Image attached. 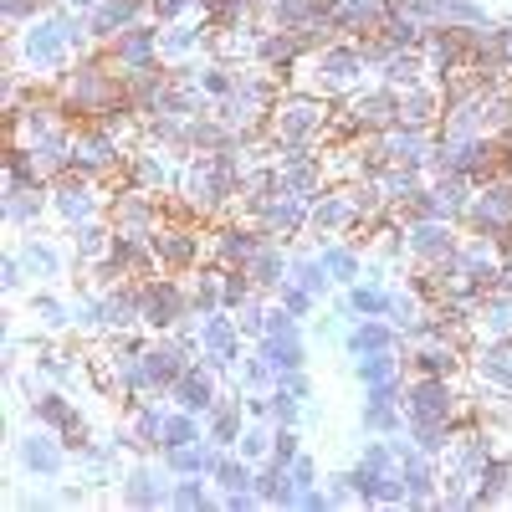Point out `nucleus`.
Here are the masks:
<instances>
[{"label":"nucleus","instance_id":"9","mask_svg":"<svg viewBox=\"0 0 512 512\" xmlns=\"http://www.w3.org/2000/svg\"><path fill=\"white\" fill-rule=\"evenodd\" d=\"M190 318V282L175 272H154L144 277V328L149 333H169Z\"/></svg>","mask_w":512,"mask_h":512},{"label":"nucleus","instance_id":"35","mask_svg":"<svg viewBox=\"0 0 512 512\" xmlns=\"http://www.w3.org/2000/svg\"><path fill=\"white\" fill-rule=\"evenodd\" d=\"M256 497H262V507H297V482L287 477L282 461H262L256 466Z\"/></svg>","mask_w":512,"mask_h":512},{"label":"nucleus","instance_id":"46","mask_svg":"<svg viewBox=\"0 0 512 512\" xmlns=\"http://www.w3.org/2000/svg\"><path fill=\"white\" fill-rule=\"evenodd\" d=\"M267 308H272L267 292H251L246 303L236 308V323H241V333L251 338V344H262V333H267Z\"/></svg>","mask_w":512,"mask_h":512},{"label":"nucleus","instance_id":"32","mask_svg":"<svg viewBox=\"0 0 512 512\" xmlns=\"http://www.w3.org/2000/svg\"><path fill=\"white\" fill-rule=\"evenodd\" d=\"M277 379H282V374L272 369V359L251 344V349L241 354V364L231 369V390H241V395H272Z\"/></svg>","mask_w":512,"mask_h":512},{"label":"nucleus","instance_id":"2","mask_svg":"<svg viewBox=\"0 0 512 512\" xmlns=\"http://www.w3.org/2000/svg\"><path fill=\"white\" fill-rule=\"evenodd\" d=\"M241 169L231 154H200L190 169H185V180H180V195H185V210L190 216H221V210L231 205V195H241Z\"/></svg>","mask_w":512,"mask_h":512},{"label":"nucleus","instance_id":"45","mask_svg":"<svg viewBox=\"0 0 512 512\" xmlns=\"http://www.w3.org/2000/svg\"><path fill=\"white\" fill-rule=\"evenodd\" d=\"M36 282H31V272H26V262L16 256V246L0 256V297H6V303H16L21 292H31Z\"/></svg>","mask_w":512,"mask_h":512},{"label":"nucleus","instance_id":"39","mask_svg":"<svg viewBox=\"0 0 512 512\" xmlns=\"http://www.w3.org/2000/svg\"><path fill=\"white\" fill-rule=\"evenodd\" d=\"M169 507L175 512H210L221 507V492L210 477H175V487H169Z\"/></svg>","mask_w":512,"mask_h":512},{"label":"nucleus","instance_id":"30","mask_svg":"<svg viewBox=\"0 0 512 512\" xmlns=\"http://www.w3.org/2000/svg\"><path fill=\"white\" fill-rule=\"evenodd\" d=\"M287 277H292L297 287H308L313 297H323V303H328V297L338 292V287H333V277H328V267H323V256H318V246H303V241L292 246V262H287Z\"/></svg>","mask_w":512,"mask_h":512},{"label":"nucleus","instance_id":"17","mask_svg":"<svg viewBox=\"0 0 512 512\" xmlns=\"http://www.w3.org/2000/svg\"><path fill=\"white\" fill-rule=\"evenodd\" d=\"M262 226L256 221H231V226H216L205 236V262L210 267H246L251 262V251L262 246Z\"/></svg>","mask_w":512,"mask_h":512},{"label":"nucleus","instance_id":"19","mask_svg":"<svg viewBox=\"0 0 512 512\" xmlns=\"http://www.w3.org/2000/svg\"><path fill=\"white\" fill-rule=\"evenodd\" d=\"M221 384H226V374H216V369H210L205 359H190V369H185L175 384H169V400H175L180 410H195V415H205L210 405H216V400L226 395Z\"/></svg>","mask_w":512,"mask_h":512},{"label":"nucleus","instance_id":"21","mask_svg":"<svg viewBox=\"0 0 512 512\" xmlns=\"http://www.w3.org/2000/svg\"><path fill=\"white\" fill-rule=\"evenodd\" d=\"M26 323L36 338H62L72 333V297H57L52 287H31L26 297Z\"/></svg>","mask_w":512,"mask_h":512},{"label":"nucleus","instance_id":"24","mask_svg":"<svg viewBox=\"0 0 512 512\" xmlns=\"http://www.w3.org/2000/svg\"><path fill=\"white\" fill-rule=\"evenodd\" d=\"M287 262H292V246L277 241V236H262V246L251 251V262H246V277L256 282V292H277L287 282Z\"/></svg>","mask_w":512,"mask_h":512},{"label":"nucleus","instance_id":"5","mask_svg":"<svg viewBox=\"0 0 512 512\" xmlns=\"http://www.w3.org/2000/svg\"><path fill=\"white\" fill-rule=\"evenodd\" d=\"M400 226H405V267H420V272L446 267L466 236L461 221H400Z\"/></svg>","mask_w":512,"mask_h":512},{"label":"nucleus","instance_id":"15","mask_svg":"<svg viewBox=\"0 0 512 512\" xmlns=\"http://www.w3.org/2000/svg\"><path fill=\"white\" fill-rule=\"evenodd\" d=\"M154 256H159V272H175V277H190L205 267V236H195L190 226H159L154 236Z\"/></svg>","mask_w":512,"mask_h":512},{"label":"nucleus","instance_id":"10","mask_svg":"<svg viewBox=\"0 0 512 512\" xmlns=\"http://www.w3.org/2000/svg\"><path fill=\"white\" fill-rule=\"evenodd\" d=\"M461 226L472 236H497L512 246V180H482L472 205H466Z\"/></svg>","mask_w":512,"mask_h":512},{"label":"nucleus","instance_id":"29","mask_svg":"<svg viewBox=\"0 0 512 512\" xmlns=\"http://www.w3.org/2000/svg\"><path fill=\"white\" fill-rule=\"evenodd\" d=\"M431 318H436V308L425 303V297H420L410 282H395V292H390V323L405 333V344L431 328Z\"/></svg>","mask_w":512,"mask_h":512},{"label":"nucleus","instance_id":"40","mask_svg":"<svg viewBox=\"0 0 512 512\" xmlns=\"http://www.w3.org/2000/svg\"><path fill=\"white\" fill-rule=\"evenodd\" d=\"M72 333L82 338H108V313H103V287H88L72 297Z\"/></svg>","mask_w":512,"mask_h":512},{"label":"nucleus","instance_id":"37","mask_svg":"<svg viewBox=\"0 0 512 512\" xmlns=\"http://www.w3.org/2000/svg\"><path fill=\"white\" fill-rule=\"evenodd\" d=\"M502 502H512V456L507 451H497L477 477V507H502Z\"/></svg>","mask_w":512,"mask_h":512},{"label":"nucleus","instance_id":"31","mask_svg":"<svg viewBox=\"0 0 512 512\" xmlns=\"http://www.w3.org/2000/svg\"><path fill=\"white\" fill-rule=\"evenodd\" d=\"M472 374L482 390H502L512 395V344H477L472 354Z\"/></svg>","mask_w":512,"mask_h":512},{"label":"nucleus","instance_id":"44","mask_svg":"<svg viewBox=\"0 0 512 512\" xmlns=\"http://www.w3.org/2000/svg\"><path fill=\"white\" fill-rule=\"evenodd\" d=\"M210 482H216V492H241V487H256V466L241 456V451H226L216 461V472H210Z\"/></svg>","mask_w":512,"mask_h":512},{"label":"nucleus","instance_id":"11","mask_svg":"<svg viewBox=\"0 0 512 512\" xmlns=\"http://www.w3.org/2000/svg\"><path fill=\"white\" fill-rule=\"evenodd\" d=\"M246 344H251V338L241 333V323H236V313H231V308L200 318V359H205L210 369H216V374H226V379H231V369L241 364Z\"/></svg>","mask_w":512,"mask_h":512},{"label":"nucleus","instance_id":"50","mask_svg":"<svg viewBox=\"0 0 512 512\" xmlns=\"http://www.w3.org/2000/svg\"><path fill=\"white\" fill-rule=\"evenodd\" d=\"M313 123H318L313 108H292V113L282 108V118H277V128H282V139H287V144H303V139L313 134Z\"/></svg>","mask_w":512,"mask_h":512},{"label":"nucleus","instance_id":"33","mask_svg":"<svg viewBox=\"0 0 512 512\" xmlns=\"http://www.w3.org/2000/svg\"><path fill=\"white\" fill-rule=\"evenodd\" d=\"M185 282H190V313H195V318H210V313L226 308V272H221V267L205 262V267L190 272Z\"/></svg>","mask_w":512,"mask_h":512},{"label":"nucleus","instance_id":"1","mask_svg":"<svg viewBox=\"0 0 512 512\" xmlns=\"http://www.w3.org/2000/svg\"><path fill=\"white\" fill-rule=\"evenodd\" d=\"M405 436H364L349 477L359 507H405Z\"/></svg>","mask_w":512,"mask_h":512},{"label":"nucleus","instance_id":"13","mask_svg":"<svg viewBox=\"0 0 512 512\" xmlns=\"http://www.w3.org/2000/svg\"><path fill=\"white\" fill-rule=\"evenodd\" d=\"M52 216L72 231V226H82V221H103V190L93 185V175H62V180H52Z\"/></svg>","mask_w":512,"mask_h":512},{"label":"nucleus","instance_id":"53","mask_svg":"<svg viewBox=\"0 0 512 512\" xmlns=\"http://www.w3.org/2000/svg\"><path fill=\"white\" fill-rule=\"evenodd\" d=\"M328 507H333V497H328V487L318 482V487L297 492V507H292V512H328Z\"/></svg>","mask_w":512,"mask_h":512},{"label":"nucleus","instance_id":"48","mask_svg":"<svg viewBox=\"0 0 512 512\" xmlns=\"http://www.w3.org/2000/svg\"><path fill=\"white\" fill-rule=\"evenodd\" d=\"M164 185H175V169H169L159 154H144L139 164H134V190H164Z\"/></svg>","mask_w":512,"mask_h":512},{"label":"nucleus","instance_id":"36","mask_svg":"<svg viewBox=\"0 0 512 512\" xmlns=\"http://www.w3.org/2000/svg\"><path fill=\"white\" fill-rule=\"evenodd\" d=\"M349 297V308H354V318H390V292H395V282H374V277H359L354 287H338Z\"/></svg>","mask_w":512,"mask_h":512},{"label":"nucleus","instance_id":"41","mask_svg":"<svg viewBox=\"0 0 512 512\" xmlns=\"http://www.w3.org/2000/svg\"><path fill=\"white\" fill-rule=\"evenodd\" d=\"M379 154L390 159V164H405V169H425L436 149L425 144V134H415V128H410V134H390V139H384Z\"/></svg>","mask_w":512,"mask_h":512},{"label":"nucleus","instance_id":"23","mask_svg":"<svg viewBox=\"0 0 512 512\" xmlns=\"http://www.w3.org/2000/svg\"><path fill=\"white\" fill-rule=\"evenodd\" d=\"M221 456H226V446H216L210 436H200V441H190V446H169V451H159V461H164V472H169V477H210Z\"/></svg>","mask_w":512,"mask_h":512},{"label":"nucleus","instance_id":"54","mask_svg":"<svg viewBox=\"0 0 512 512\" xmlns=\"http://www.w3.org/2000/svg\"><path fill=\"white\" fill-rule=\"evenodd\" d=\"M221 507L226 512H256L262 497H256V487H241V492H221Z\"/></svg>","mask_w":512,"mask_h":512},{"label":"nucleus","instance_id":"8","mask_svg":"<svg viewBox=\"0 0 512 512\" xmlns=\"http://www.w3.org/2000/svg\"><path fill=\"white\" fill-rule=\"evenodd\" d=\"M16 256H21V262H26V272H31V282L36 287H57L67 272H72V262H77V256H72V246L62 241V236H47V231H21L16 241Z\"/></svg>","mask_w":512,"mask_h":512},{"label":"nucleus","instance_id":"4","mask_svg":"<svg viewBox=\"0 0 512 512\" xmlns=\"http://www.w3.org/2000/svg\"><path fill=\"white\" fill-rule=\"evenodd\" d=\"M26 420H36V425H47V431H57L72 451L93 436V425H88V415H82V405L67 395V384H41V390L26 400Z\"/></svg>","mask_w":512,"mask_h":512},{"label":"nucleus","instance_id":"42","mask_svg":"<svg viewBox=\"0 0 512 512\" xmlns=\"http://www.w3.org/2000/svg\"><path fill=\"white\" fill-rule=\"evenodd\" d=\"M200 436H205V415L169 405V415H164V436H159V451H169V446H190V441H200Z\"/></svg>","mask_w":512,"mask_h":512},{"label":"nucleus","instance_id":"26","mask_svg":"<svg viewBox=\"0 0 512 512\" xmlns=\"http://www.w3.org/2000/svg\"><path fill=\"white\" fill-rule=\"evenodd\" d=\"M47 210H52V185H6V226L11 231H36Z\"/></svg>","mask_w":512,"mask_h":512},{"label":"nucleus","instance_id":"20","mask_svg":"<svg viewBox=\"0 0 512 512\" xmlns=\"http://www.w3.org/2000/svg\"><path fill=\"white\" fill-rule=\"evenodd\" d=\"M318 256H323V267L333 277V287H354L364 272H369V251L359 236H333V241H313Z\"/></svg>","mask_w":512,"mask_h":512},{"label":"nucleus","instance_id":"28","mask_svg":"<svg viewBox=\"0 0 512 512\" xmlns=\"http://www.w3.org/2000/svg\"><path fill=\"white\" fill-rule=\"evenodd\" d=\"M359 390L369 384H405L410 379V349H379V354H364V359H349Z\"/></svg>","mask_w":512,"mask_h":512},{"label":"nucleus","instance_id":"49","mask_svg":"<svg viewBox=\"0 0 512 512\" xmlns=\"http://www.w3.org/2000/svg\"><path fill=\"white\" fill-rule=\"evenodd\" d=\"M287 477L297 482V492H303V487H318V482H323V461H318V451H308V446L297 451V456L287 461Z\"/></svg>","mask_w":512,"mask_h":512},{"label":"nucleus","instance_id":"18","mask_svg":"<svg viewBox=\"0 0 512 512\" xmlns=\"http://www.w3.org/2000/svg\"><path fill=\"white\" fill-rule=\"evenodd\" d=\"M466 333L472 344H512V287H492L487 297H477Z\"/></svg>","mask_w":512,"mask_h":512},{"label":"nucleus","instance_id":"6","mask_svg":"<svg viewBox=\"0 0 512 512\" xmlns=\"http://www.w3.org/2000/svg\"><path fill=\"white\" fill-rule=\"evenodd\" d=\"M169 395H139L123 400V420H118V441L134 456H159V436H164V415H169Z\"/></svg>","mask_w":512,"mask_h":512},{"label":"nucleus","instance_id":"27","mask_svg":"<svg viewBox=\"0 0 512 512\" xmlns=\"http://www.w3.org/2000/svg\"><path fill=\"white\" fill-rule=\"evenodd\" d=\"M159 226H164V210L149 200V190H128V195H118V205H113V231L154 236Z\"/></svg>","mask_w":512,"mask_h":512},{"label":"nucleus","instance_id":"38","mask_svg":"<svg viewBox=\"0 0 512 512\" xmlns=\"http://www.w3.org/2000/svg\"><path fill=\"white\" fill-rule=\"evenodd\" d=\"M277 175H282V190H292V195H308V200L323 195V164L308 154H287L277 164Z\"/></svg>","mask_w":512,"mask_h":512},{"label":"nucleus","instance_id":"43","mask_svg":"<svg viewBox=\"0 0 512 512\" xmlns=\"http://www.w3.org/2000/svg\"><path fill=\"white\" fill-rule=\"evenodd\" d=\"M272 441H277V420H246V431H241V441H236V451L251 461V466H262V461H272Z\"/></svg>","mask_w":512,"mask_h":512},{"label":"nucleus","instance_id":"12","mask_svg":"<svg viewBox=\"0 0 512 512\" xmlns=\"http://www.w3.org/2000/svg\"><path fill=\"white\" fill-rule=\"evenodd\" d=\"M359 431L364 436H405L410 431L405 384H369L359 400Z\"/></svg>","mask_w":512,"mask_h":512},{"label":"nucleus","instance_id":"52","mask_svg":"<svg viewBox=\"0 0 512 512\" xmlns=\"http://www.w3.org/2000/svg\"><path fill=\"white\" fill-rule=\"evenodd\" d=\"M354 113H359V123H369V128H384V123H390V98H364Z\"/></svg>","mask_w":512,"mask_h":512},{"label":"nucleus","instance_id":"25","mask_svg":"<svg viewBox=\"0 0 512 512\" xmlns=\"http://www.w3.org/2000/svg\"><path fill=\"white\" fill-rule=\"evenodd\" d=\"M246 400H241V390H226L216 405L205 410V436L216 441V446H226V451H236V441H241V431H246Z\"/></svg>","mask_w":512,"mask_h":512},{"label":"nucleus","instance_id":"7","mask_svg":"<svg viewBox=\"0 0 512 512\" xmlns=\"http://www.w3.org/2000/svg\"><path fill=\"white\" fill-rule=\"evenodd\" d=\"M169 487H175V477L164 472L159 456H134L118 477V502L134 512H159L169 507Z\"/></svg>","mask_w":512,"mask_h":512},{"label":"nucleus","instance_id":"22","mask_svg":"<svg viewBox=\"0 0 512 512\" xmlns=\"http://www.w3.org/2000/svg\"><path fill=\"white\" fill-rule=\"evenodd\" d=\"M379 349H405V333L390 318H354L349 333H344V354L364 359V354H379Z\"/></svg>","mask_w":512,"mask_h":512},{"label":"nucleus","instance_id":"51","mask_svg":"<svg viewBox=\"0 0 512 512\" xmlns=\"http://www.w3.org/2000/svg\"><path fill=\"white\" fill-rule=\"evenodd\" d=\"M277 390H287V395H297V400H318V379H313L308 369H287V374L277 379Z\"/></svg>","mask_w":512,"mask_h":512},{"label":"nucleus","instance_id":"47","mask_svg":"<svg viewBox=\"0 0 512 512\" xmlns=\"http://www.w3.org/2000/svg\"><path fill=\"white\" fill-rule=\"evenodd\" d=\"M272 297H277V303H282L292 318H303V323H308V318H318V308H323V297H313L308 287H297L292 277H287V282H282Z\"/></svg>","mask_w":512,"mask_h":512},{"label":"nucleus","instance_id":"34","mask_svg":"<svg viewBox=\"0 0 512 512\" xmlns=\"http://www.w3.org/2000/svg\"><path fill=\"white\" fill-rule=\"evenodd\" d=\"M67 246L77 256V267H98L108 256V246H113V226L108 221H82V226L67 231Z\"/></svg>","mask_w":512,"mask_h":512},{"label":"nucleus","instance_id":"3","mask_svg":"<svg viewBox=\"0 0 512 512\" xmlns=\"http://www.w3.org/2000/svg\"><path fill=\"white\" fill-rule=\"evenodd\" d=\"M11 461H16V472H21L26 482H62V477L72 472L77 451H72L57 431L26 420V431L11 436Z\"/></svg>","mask_w":512,"mask_h":512},{"label":"nucleus","instance_id":"14","mask_svg":"<svg viewBox=\"0 0 512 512\" xmlns=\"http://www.w3.org/2000/svg\"><path fill=\"white\" fill-rule=\"evenodd\" d=\"M256 226H262L267 236H277V241H287V246H297L313 226V200L292 195V190H277L262 210H256Z\"/></svg>","mask_w":512,"mask_h":512},{"label":"nucleus","instance_id":"16","mask_svg":"<svg viewBox=\"0 0 512 512\" xmlns=\"http://www.w3.org/2000/svg\"><path fill=\"white\" fill-rule=\"evenodd\" d=\"M123 441H118V431L113 436H88L77 446V461H72V472L82 477V482H93V487H118V477H123Z\"/></svg>","mask_w":512,"mask_h":512}]
</instances>
